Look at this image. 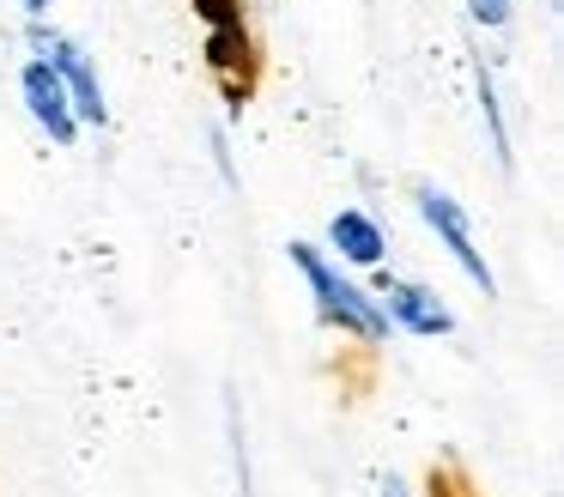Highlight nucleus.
Here are the masks:
<instances>
[{
    "instance_id": "obj_1",
    "label": "nucleus",
    "mask_w": 564,
    "mask_h": 497,
    "mask_svg": "<svg viewBox=\"0 0 564 497\" xmlns=\"http://www.w3.org/2000/svg\"><path fill=\"white\" fill-rule=\"evenodd\" d=\"M285 255H292V267L304 273L322 327H340L346 339H365V346L389 339V315H382V303L370 298L365 285H352V279H346L340 267L316 249V242H285Z\"/></svg>"
},
{
    "instance_id": "obj_3",
    "label": "nucleus",
    "mask_w": 564,
    "mask_h": 497,
    "mask_svg": "<svg viewBox=\"0 0 564 497\" xmlns=\"http://www.w3.org/2000/svg\"><path fill=\"white\" fill-rule=\"evenodd\" d=\"M200 61H207L213 85H219L225 109L231 116H243V104L261 91V67H268V55H261V36L256 24H213L207 43H200Z\"/></svg>"
},
{
    "instance_id": "obj_4",
    "label": "nucleus",
    "mask_w": 564,
    "mask_h": 497,
    "mask_svg": "<svg viewBox=\"0 0 564 497\" xmlns=\"http://www.w3.org/2000/svg\"><path fill=\"white\" fill-rule=\"evenodd\" d=\"M413 213L431 225V237L443 242V255H449L455 267H462L467 279H474L479 291H491L498 279H491V261H486V249L474 242V218H467V206L455 201V194H443V188H413Z\"/></svg>"
},
{
    "instance_id": "obj_11",
    "label": "nucleus",
    "mask_w": 564,
    "mask_h": 497,
    "mask_svg": "<svg viewBox=\"0 0 564 497\" xmlns=\"http://www.w3.org/2000/svg\"><path fill=\"white\" fill-rule=\"evenodd\" d=\"M510 0H467V19L474 24H486V31H503V24H510Z\"/></svg>"
},
{
    "instance_id": "obj_10",
    "label": "nucleus",
    "mask_w": 564,
    "mask_h": 497,
    "mask_svg": "<svg viewBox=\"0 0 564 497\" xmlns=\"http://www.w3.org/2000/svg\"><path fill=\"white\" fill-rule=\"evenodd\" d=\"M188 7H195V19L207 24H243L249 19V0H188Z\"/></svg>"
},
{
    "instance_id": "obj_5",
    "label": "nucleus",
    "mask_w": 564,
    "mask_h": 497,
    "mask_svg": "<svg viewBox=\"0 0 564 497\" xmlns=\"http://www.w3.org/2000/svg\"><path fill=\"white\" fill-rule=\"evenodd\" d=\"M370 298L382 303L389 327H401V334H419V339L455 334V310H449V303H443L431 285H413V279H389V273H377Z\"/></svg>"
},
{
    "instance_id": "obj_13",
    "label": "nucleus",
    "mask_w": 564,
    "mask_h": 497,
    "mask_svg": "<svg viewBox=\"0 0 564 497\" xmlns=\"http://www.w3.org/2000/svg\"><path fill=\"white\" fill-rule=\"evenodd\" d=\"M382 497H406V485H401V479H394V473H389V479H382Z\"/></svg>"
},
{
    "instance_id": "obj_6",
    "label": "nucleus",
    "mask_w": 564,
    "mask_h": 497,
    "mask_svg": "<svg viewBox=\"0 0 564 497\" xmlns=\"http://www.w3.org/2000/svg\"><path fill=\"white\" fill-rule=\"evenodd\" d=\"M19 97H25L31 121H37L43 133H50L55 145H74L79 140V116H74V97H67V85L55 79L50 61L31 55L25 67H19Z\"/></svg>"
},
{
    "instance_id": "obj_12",
    "label": "nucleus",
    "mask_w": 564,
    "mask_h": 497,
    "mask_svg": "<svg viewBox=\"0 0 564 497\" xmlns=\"http://www.w3.org/2000/svg\"><path fill=\"white\" fill-rule=\"evenodd\" d=\"M19 7H25V12H31V19H43V12H50V7H55V0H19Z\"/></svg>"
},
{
    "instance_id": "obj_8",
    "label": "nucleus",
    "mask_w": 564,
    "mask_h": 497,
    "mask_svg": "<svg viewBox=\"0 0 564 497\" xmlns=\"http://www.w3.org/2000/svg\"><path fill=\"white\" fill-rule=\"evenodd\" d=\"M479 116H486V128H491V152H498V164L510 170V128H503L498 85H491V67H486V61H479Z\"/></svg>"
},
{
    "instance_id": "obj_9",
    "label": "nucleus",
    "mask_w": 564,
    "mask_h": 497,
    "mask_svg": "<svg viewBox=\"0 0 564 497\" xmlns=\"http://www.w3.org/2000/svg\"><path fill=\"white\" fill-rule=\"evenodd\" d=\"M425 497H486L474 479H467L455 461H431V473H425Z\"/></svg>"
},
{
    "instance_id": "obj_7",
    "label": "nucleus",
    "mask_w": 564,
    "mask_h": 497,
    "mask_svg": "<svg viewBox=\"0 0 564 497\" xmlns=\"http://www.w3.org/2000/svg\"><path fill=\"white\" fill-rule=\"evenodd\" d=\"M328 242H334V255H340V261H352V267H382V255H389L382 225L370 213H352V206L328 218Z\"/></svg>"
},
{
    "instance_id": "obj_2",
    "label": "nucleus",
    "mask_w": 564,
    "mask_h": 497,
    "mask_svg": "<svg viewBox=\"0 0 564 497\" xmlns=\"http://www.w3.org/2000/svg\"><path fill=\"white\" fill-rule=\"evenodd\" d=\"M31 48H37V61H50L55 79L67 85L79 128H110V97H104L98 61H91V55H86V48H79L67 31H55V24H43V19H31Z\"/></svg>"
}]
</instances>
